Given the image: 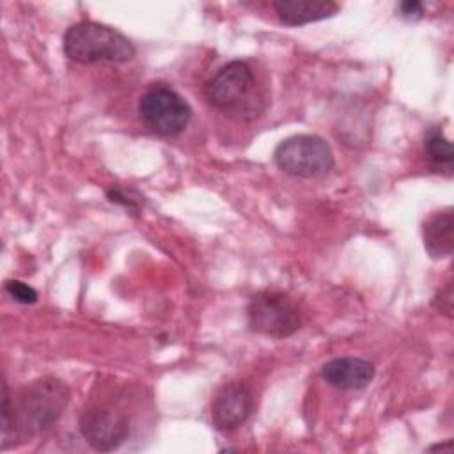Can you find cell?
Wrapping results in <instances>:
<instances>
[{"label":"cell","instance_id":"1","mask_svg":"<svg viewBox=\"0 0 454 454\" xmlns=\"http://www.w3.org/2000/svg\"><path fill=\"white\" fill-rule=\"evenodd\" d=\"M69 403V388L64 381L46 376L25 385L12 401V424L16 440L50 429Z\"/></svg>","mask_w":454,"mask_h":454},{"label":"cell","instance_id":"2","mask_svg":"<svg viewBox=\"0 0 454 454\" xmlns=\"http://www.w3.org/2000/svg\"><path fill=\"white\" fill-rule=\"evenodd\" d=\"M62 46L66 57L80 64H122L131 60L137 51L124 34L96 21L71 25L64 34Z\"/></svg>","mask_w":454,"mask_h":454},{"label":"cell","instance_id":"3","mask_svg":"<svg viewBox=\"0 0 454 454\" xmlns=\"http://www.w3.org/2000/svg\"><path fill=\"white\" fill-rule=\"evenodd\" d=\"M277 167L294 177H323L333 168V153L317 135H294L282 140L273 153Z\"/></svg>","mask_w":454,"mask_h":454},{"label":"cell","instance_id":"4","mask_svg":"<svg viewBox=\"0 0 454 454\" xmlns=\"http://www.w3.org/2000/svg\"><path fill=\"white\" fill-rule=\"evenodd\" d=\"M142 122L160 137H176L188 126L192 108L174 89L158 83L149 87L138 101Z\"/></svg>","mask_w":454,"mask_h":454},{"label":"cell","instance_id":"5","mask_svg":"<svg viewBox=\"0 0 454 454\" xmlns=\"http://www.w3.org/2000/svg\"><path fill=\"white\" fill-rule=\"evenodd\" d=\"M247 316L254 332L275 339L289 337L301 326L298 305L278 291L255 293L248 301Z\"/></svg>","mask_w":454,"mask_h":454},{"label":"cell","instance_id":"6","mask_svg":"<svg viewBox=\"0 0 454 454\" xmlns=\"http://www.w3.org/2000/svg\"><path fill=\"white\" fill-rule=\"evenodd\" d=\"M255 76L243 60H232L222 66L204 85L207 103L218 110L243 112L254 105Z\"/></svg>","mask_w":454,"mask_h":454},{"label":"cell","instance_id":"7","mask_svg":"<svg viewBox=\"0 0 454 454\" xmlns=\"http://www.w3.org/2000/svg\"><path fill=\"white\" fill-rule=\"evenodd\" d=\"M80 433L92 449L110 452L124 443L129 424L122 411L110 406H96L80 417Z\"/></svg>","mask_w":454,"mask_h":454},{"label":"cell","instance_id":"8","mask_svg":"<svg viewBox=\"0 0 454 454\" xmlns=\"http://www.w3.org/2000/svg\"><path fill=\"white\" fill-rule=\"evenodd\" d=\"M254 399L250 388L241 381H231L220 388L211 404V419L218 431L238 429L252 413Z\"/></svg>","mask_w":454,"mask_h":454},{"label":"cell","instance_id":"9","mask_svg":"<svg viewBox=\"0 0 454 454\" xmlns=\"http://www.w3.org/2000/svg\"><path fill=\"white\" fill-rule=\"evenodd\" d=\"M321 376L326 383L340 390L365 388L374 378V365L364 358L340 356L332 358L321 367Z\"/></svg>","mask_w":454,"mask_h":454},{"label":"cell","instance_id":"10","mask_svg":"<svg viewBox=\"0 0 454 454\" xmlns=\"http://www.w3.org/2000/svg\"><path fill=\"white\" fill-rule=\"evenodd\" d=\"M273 9L287 27H300L333 16L339 5L332 0H275Z\"/></svg>","mask_w":454,"mask_h":454},{"label":"cell","instance_id":"11","mask_svg":"<svg viewBox=\"0 0 454 454\" xmlns=\"http://www.w3.org/2000/svg\"><path fill=\"white\" fill-rule=\"evenodd\" d=\"M424 248L433 259H442L454 250V215L452 209L438 211L429 216L422 229Z\"/></svg>","mask_w":454,"mask_h":454},{"label":"cell","instance_id":"12","mask_svg":"<svg viewBox=\"0 0 454 454\" xmlns=\"http://www.w3.org/2000/svg\"><path fill=\"white\" fill-rule=\"evenodd\" d=\"M424 153L434 168L445 170V172L452 170L454 149H452L450 140L443 135V131L438 126H433L426 131Z\"/></svg>","mask_w":454,"mask_h":454},{"label":"cell","instance_id":"13","mask_svg":"<svg viewBox=\"0 0 454 454\" xmlns=\"http://www.w3.org/2000/svg\"><path fill=\"white\" fill-rule=\"evenodd\" d=\"M2 449H7L11 443H14V424H12V399L9 395L7 383L2 385Z\"/></svg>","mask_w":454,"mask_h":454},{"label":"cell","instance_id":"14","mask_svg":"<svg viewBox=\"0 0 454 454\" xmlns=\"http://www.w3.org/2000/svg\"><path fill=\"white\" fill-rule=\"evenodd\" d=\"M5 293L16 300L18 303H35L37 301V291L34 287H30L28 284L21 282V280H7L5 282Z\"/></svg>","mask_w":454,"mask_h":454},{"label":"cell","instance_id":"15","mask_svg":"<svg viewBox=\"0 0 454 454\" xmlns=\"http://www.w3.org/2000/svg\"><path fill=\"white\" fill-rule=\"evenodd\" d=\"M397 11L399 14L404 18V20H410V21H415V20H420L424 16V5L417 0H406V2H401L397 5Z\"/></svg>","mask_w":454,"mask_h":454},{"label":"cell","instance_id":"16","mask_svg":"<svg viewBox=\"0 0 454 454\" xmlns=\"http://www.w3.org/2000/svg\"><path fill=\"white\" fill-rule=\"evenodd\" d=\"M106 197H108V200L115 202V204H121V206H124L129 211H138V206L131 199H126L124 193L117 186H112L110 190H106Z\"/></svg>","mask_w":454,"mask_h":454},{"label":"cell","instance_id":"17","mask_svg":"<svg viewBox=\"0 0 454 454\" xmlns=\"http://www.w3.org/2000/svg\"><path fill=\"white\" fill-rule=\"evenodd\" d=\"M445 447H450V442H445V443H436V445L429 447V450H438V449H445Z\"/></svg>","mask_w":454,"mask_h":454}]
</instances>
